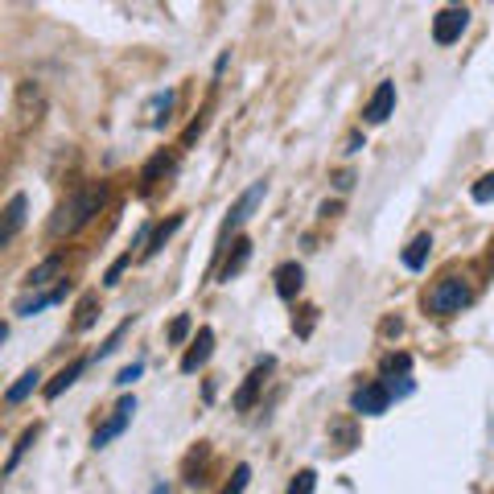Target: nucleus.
<instances>
[{"instance_id":"f257e3e1","label":"nucleus","mask_w":494,"mask_h":494,"mask_svg":"<svg viewBox=\"0 0 494 494\" xmlns=\"http://www.w3.org/2000/svg\"><path fill=\"white\" fill-rule=\"evenodd\" d=\"M103 202H107V190H103V185H87V190L70 194L67 202L58 206V214L49 219V235H54V239H62V235H75L78 227H87L91 219L103 211Z\"/></svg>"},{"instance_id":"f03ea898","label":"nucleus","mask_w":494,"mask_h":494,"mask_svg":"<svg viewBox=\"0 0 494 494\" xmlns=\"http://www.w3.org/2000/svg\"><path fill=\"white\" fill-rule=\"evenodd\" d=\"M465 305H470V284H465L462 276H445V281L428 292V310L441 313V318H454Z\"/></svg>"},{"instance_id":"7ed1b4c3","label":"nucleus","mask_w":494,"mask_h":494,"mask_svg":"<svg viewBox=\"0 0 494 494\" xmlns=\"http://www.w3.org/2000/svg\"><path fill=\"white\" fill-rule=\"evenodd\" d=\"M132 417H136V400H132V396H124L116 408H112V417H107L103 425L95 428V436H91V445H95V449H103L107 441H116V436L124 433L128 425H132Z\"/></svg>"},{"instance_id":"20e7f679","label":"nucleus","mask_w":494,"mask_h":494,"mask_svg":"<svg viewBox=\"0 0 494 494\" xmlns=\"http://www.w3.org/2000/svg\"><path fill=\"white\" fill-rule=\"evenodd\" d=\"M465 25H470V9H465V4L441 9V13H436V21H433V38H436V46H454V41L465 33Z\"/></svg>"},{"instance_id":"39448f33","label":"nucleus","mask_w":494,"mask_h":494,"mask_svg":"<svg viewBox=\"0 0 494 494\" xmlns=\"http://www.w3.org/2000/svg\"><path fill=\"white\" fill-rule=\"evenodd\" d=\"M388 404H391V391L383 388V383H367V388H359L350 396V408H355L359 417H383Z\"/></svg>"},{"instance_id":"423d86ee","label":"nucleus","mask_w":494,"mask_h":494,"mask_svg":"<svg viewBox=\"0 0 494 494\" xmlns=\"http://www.w3.org/2000/svg\"><path fill=\"white\" fill-rule=\"evenodd\" d=\"M211 355H214V329L202 326V329H198V338H194V346L185 350L182 371H185V375H194L198 367H206V363H211Z\"/></svg>"},{"instance_id":"0eeeda50","label":"nucleus","mask_w":494,"mask_h":494,"mask_svg":"<svg viewBox=\"0 0 494 494\" xmlns=\"http://www.w3.org/2000/svg\"><path fill=\"white\" fill-rule=\"evenodd\" d=\"M272 281H276V297L281 301H297L301 284H305V268H301L297 260H289V264H281V268L272 272Z\"/></svg>"},{"instance_id":"6e6552de","label":"nucleus","mask_w":494,"mask_h":494,"mask_svg":"<svg viewBox=\"0 0 494 494\" xmlns=\"http://www.w3.org/2000/svg\"><path fill=\"white\" fill-rule=\"evenodd\" d=\"M391 112H396V83H379L363 116H367V124H383Z\"/></svg>"},{"instance_id":"1a4fd4ad","label":"nucleus","mask_w":494,"mask_h":494,"mask_svg":"<svg viewBox=\"0 0 494 494\" xmlns=\"http://www.w3.org/2000/svg\"><path fill=\"white\" fill-rule=\"evenodd\" d=\"M25 211H30V198L25 194H13L9 206H4V227H0V243H13L17 231L25 227Z\"/></svg>"},{"instance_id":"9d476101","label":"nucleus","mask_w":494,"mask_h":494,"mask_svg":"<svg viewBox=\"0 0 494 494\" xmlns=\"http://www.w3.org/2000/svg\"><path fill=\"white\" fill-rule=\"evenodd\" d=\"M67 289H70V284L62 281L54 292H38V297H21V301H13V313H17V318H33L38 310H49V305H58V301L67 297Z\"/></svg>"},{"instance_id":"9b49d317","label":"nucleus","mask_w":494,"mask_h":494,"mask_svg":"<svg viewBox=\"0 0 494 494\" xmlns=\"http://www.w3.org/2000/svg\"><path fill=\"white\" fill-rule=\"evenodd\" d=\"M268 371H272V359L256 363V371H252V375H247V383H243V388L235 391V408H239V412H247V408H252V400L260 396V388H264V375H268Z\"/></svg>"},{"instance_id":"f8f14e48","label":"nucleus","mask_w":494,"mask_h":494,"mask_svg":"<svg viewBox=\"0 0 494 494\" xmlns=\"http://www.w3.org/2000/svg\"><path fill=\"white\" fill-rule=\"evenodd\" d=\"M264 190H268V185H264V182H256V185H252V190H247V194H243V198H239V202H235V206H231V214H227V227H223V231H235V227H239V223H243V219H247V214H252V211H256V206H260Z\"/></svg>"},{"instance_id":"ddd939ff","label":"nucleus","mask_w":494,"mask_h":494,"mask_svg":"<svg viewBox=\"0 0 494 494\" xmlns=\"http://www.w3.org/2000/svg\"><path fill=\"white\" fill-rule=\"evenodd\" d=\"M83 371H87V359H75V363H67V367H62L58 375H54V379H49V383H46V400H58L62 391H67L70 383H75V379L83 375Z\"/></svg>"},{"instance_id":"4468645a","label":"nucleus","mask_w":494,"mask_h":494,"mask_svg":"<svg viewBox=\"0 0 494 494\" xmlns=\"http://www.w3.org/2000/svg\"><path fill=\"white\" fill-rule=\"evenodd\" d=\"M231 247H235V252L227 256L223 272H219V281H231V276H239V272H243V264L252 260V239H235Z\"/></svg>"},{"instance_id":"2eb2a0df","label":"nucleus","mask_w":494,"mask_h":494,"mask_svg":"<svg viewBox=\"0 0 494 494\" xmlns=\"http://www.w3.org/2000/svg\"><path fill=\"white\" fill-rule=\"evenodd\" d=\"M428 252H433V235H417V239L404 247V268L420 272L428 264Z\"/></svg>"},{"instance_id":"dca6fc26","label":"nucleus","mask_w":494,"mask_h":494,"mask_svg":"<svg viewBox=\"0 0 494 494\" xmlns=\"http://www.w3.org/2000/svg\"><path fill=\"white\" fill-rule=\"evenodd\" d=\"M58 272H62V256H46V260H41L38 268L25 276V281H30V289H41V284H49Z\"/></svg>"},{"instance_id":"f3484780","label":"nucleus","mask_w":494,"mask_h":494,"mask_svg":"<svg viewBox=\"0 0 494 494\" xmlns=\"http://www.w3.org/2000/svg\"><path fill=\"white\" fill-rule=\"evenodd\" d=\"M169 169H174V157H169V153H157L153 161L140 169V190H153V182H157L161 174H169Z\"/></svg>"},{"instance_id":"a211bd4d","label":"nucleus","mask_w":494,"mask_h":494,"mask_svg":"<svg viewBox=\"0 0 494 494\" xmlns=\"http://www.w3.org/2000/svg\"><path fill=\"white\" fill-rule=\"evenodd\" d=\"M38 379H41V371H38V367H30V371H25V375L17 379V383H13L9 391H4V404H21V400L30 396L33 388H38Z\"/></svg>"},{"instance_id":"6ab92c4d","label":"nucleus","mask_w":494,"mask_h":494,"mask_svg":"<svg viewBox=\"0 0 494 494\" xmlns=\"http://www.w3.org/2000/svg\"><path fill=\"white\" fill-rule=\"evenodd\" d=\"M182 223H185V214H174L169 223H161V227H157V231H153V239H148V247H145V256H157V252H161V247H165V239H169V235H174Z\"/></svg>"},{"instance_id":"aec40b11","label":"nucleus","mask_w":494,"mask_h":494,"mask_svg":"<svg viewBox=\"0 0 494 494\" xmlns=\"http://www.w3.org/2000/svg\"><path fill=\"white\" fill-rule=\"evenodd\" d=\"M38 433H41L38 425H30V428H25V433H21V441H17V445H13L9 462H4V474H13V470H17V462H21V457H25V449H30L33 441H38Z\"/></svg>"},{"instance_id":"412c9836","label":"nucleus","mask_w":494,"mask_h":494,"mask_svg":"<svg viewBox=\"0 0 494 494\" xmlns=\"http://www.w3.org/2000/svg\"><path fill=\"white\" fill-rule=\"evenodd\" d=\"M95 310H99V297L87 292V297L78 301V318H75V329H91L95 326Z\"/></svg>"},{"instance_id":"4be33fe9","label":"nucleus","mask_w":494,"mask_h":494,"mask_svg":"<svg viewBox=\"0 0 494 494\" xmlns=\"http://www.w3.org/2000/svg\"><path fill=\"white\" fill-rule=\"evenodd\" d=\"M313 486H318V474H313V470H301L289 482V494H313Z\"/></svg>"},{"instance_id":"5701e85b","label":"nucleus","mask_w":494,"mask_h":494,"mask_svg":"<svg viewBox=\"0 0 494 494\" xmlns=\"http://www.w3.org/2000/svg\"><path fill=\"white\" fill-rule=\"evenodd\" d=\"M247 478H252V465H235V474H231V482L223 486V494H243Z\"/></svg>"},{"instance_id":"b1692460","label":"nucleus","mask_w":494,"mask_h":494,"mask_svg":"<svg viewBox=\"0 0 494 494\" xmlns=\"http://www.w3.org/2000/svg\"><path fill=\"white\" fill-rule=\"evenodd\" d=\"M470 198H474V202H494V174H486L482 182H474Z\"/></svg>"},{"instance_id":"393cba45","label":"nucleus","mask_w":494,"mask_h":494,"mask_svg":"<svg viewBox=\"0 0 494 494\" xmlns=\"http://www.w3.org/2000/svg\"><path fill=\"white\" fill-rule=\"evenodd\" d=\"M185 338H190V318H185V313H177L174 326H169V342H174V346H182Z\"/></svg>"},{"instance_id":"a878e982","label":"nucleus","mask_w":494,"mask_h":494,"mask_svg":"<svg viewBox=\"0 0 494 494\" xmlns=\"http://www.w3.org/2000/svg\"><path fill=\"white\" fill-rule=\"evenodd\" d=\"M408 367H412V359H408V355H388V359H383V375H396V371H400V375H404V371Z\"/></svg>"},{"instance_id":"bb28decb","label":"nucleus","mask_w":494,"mask_h":494,"mask_svg":"<svg viewBox=\"0 0 494 494\" xmlns=\"http://www.w3.org/2000/svg\"><path fill=\"white\" fill-rule=\"evenodd\" d=\"M128 264H132V252H124V256H120L116 264H112V268H107L103 284H120V276H124V268H128Z\"/></svg>"},{"instance_id":"cd10ccee","label":"nucleus","mask_w":494,"mask_h":494,"mask_svg":"<svg viewBox=\"0 0 494 494\" xmlns=\"http://www.w3.org/2000/svg\"><path fill=\"white\" fill-rule=\"evenodd\" d=\"M383 388H388L391 391V396H408V391H412V379H408V375H400V383H396V379H388V383H383Z\"/></svg>"},{"instance_id":"c85d7f7f","label":"nucleus","mask_w":494,"mask_h":494,"mask_svg":"<svg viewBox=\"0 0 494 494\" xmlns=\"http://www.w3.org/2000/svg\"><path fill=\"white\" fill-rule=\"evenodd\" d=\"M140 371H145V367H140V363H132V367H124L116 375V383H120V388H128V383H136V379H140Z\"/></svg>"},{"instance_id":"c756f323","label":"nucleus","mask_w":494,"mask_h":494,"mask_svg":"<svg viewBox=\"0 0 494 494\" xmlns=\"http://www.w3.org/2000/svg\"><path fill=\"white\" fill-rule=\"evenodd\" d=\"M355 185V174H338V190H350Z\"/></svg>"}]
</instances>
